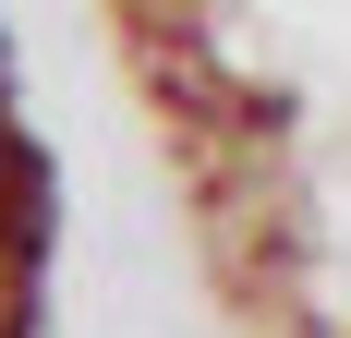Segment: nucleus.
I'll use <instances>...</instances> for the list:
<instances>
[{
  "label": "nucleus",
  "mask_w": 351,
  "mask_h": 338,
  "mask_svg": "<svg viewBox=\"0 0 351 338\" xmlns=\"http://www.w3.org/2000/svg\"><path fill=\"white\" fill-rule=\"evenodd\" d=\"M49 242H61V169H49L36 133L0 121V266L36 278V266H49Z\"/></svg>",
  "instance_id": "1"
}]
</instances>
